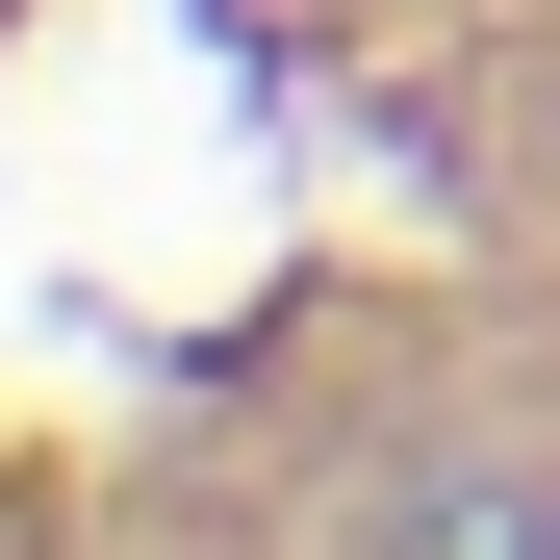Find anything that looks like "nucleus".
Returning <instances> with one entry per match:
<instances>
[{"mask_svg":"<svg viewBox=\"0 0 560 560\" xmlns=\"http://www.w3.org/2000/svg\"><path fill=\"white\" fill-rule=\"evenodd\" d=\"M408 560H560V510L535 485H458V510H408Z\"/></svg>","mask_w":560,"mask_h":560,"instance_id":"nucleus-1","label":"nucleus"}]
</instances>
